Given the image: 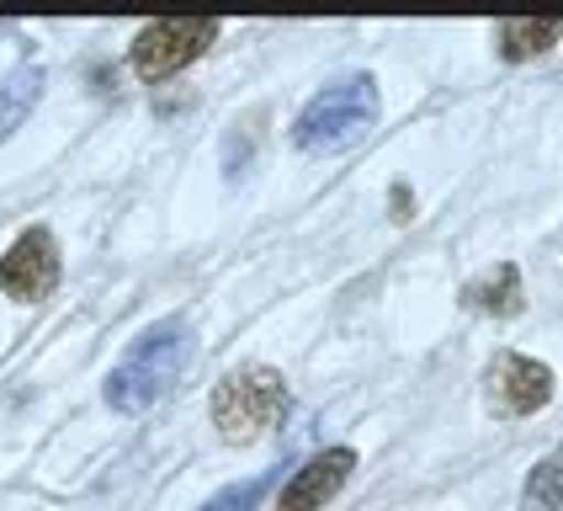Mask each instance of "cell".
Listing matches in <instances>:
<instances>
[{
	"instance_id": "6da1fadb",
	"label": "cell",
	"mask_w": 563,
	"mask_h": 511,
	"mask_svg": "<svg viewBox=\"0 0 563 511\" xmlns=\"http://www.w3.org/2000/svg\"><path fill=\"white\" fill-rule=\"evenodd\" d=\"M187 362H191V330L181 319H165L155 330H144L128 347L123 362L107 373V405L123 415L150 411L155 400H165L176 389V379L187 373Z\"/></svg>"
},
{
	"instance_id": "7a4b0ae2",
	"label": "cell",
	"mask_w": 563,
	"mask_h": 511,
	"mask_svg": "<svg viewBox=\"0 0 563 511\" xmlns=\"http://www.w3.org/2000/svg\"><path fill=\"white\" fill-rule=\"evenodd\" d=\"M373 123H377V80L373 75H345L335 86H324V91L298 112L292 144H298L303 155H330V150L356 144Z\"/></svg>"
},
{
	"instance_id": "3957f363",
	"label": "cell",
	"mask_w": 563,
	"mask_h": 511,
	"mask_svg": "<svg viewBox=\"0 0 563 511\" xmlns=\"http://www.w3.org/2000/svg\"><path fill=\"white\" fill-rule=\"evenodd\" d=\"M287 415V383L272 368H234L213 389V426L223 443H255Z\"/></svg>"
},
{
	"instance_id": "277c9868",
	"label": "cell",
	"mask_w": 563,
	"mask_h": 511,
	"mask_svg": "<svg viewBox=\"0 0 563 511\" xmlns=\"http://www.w3.org/2000/svg\"><path fill=\"white\" fill-rule=\"evenodd\" d=\"M219 37L213 17H165L133 37V75L139 80H165L176 69H187L191 59L208 54V43Z\"/></svg>"
},
{
	"instance_id": "5b68a950",
	"label": "cell",
	"mask_w": 563,
	"mask_h": 511,
	"mask_svg": "<svg viewBox=\"0 0 563 511\" xmlns=\"http://www.w3.org/2000/svg\"><path fill=\"white\" fill-rule=\"evenodd\" d=\"M59 240L43 229V224H32L22 229L5 256H0V293H11V298H22V304H37V298H48L54 287H59Z\"/></svg>"
},
{
	"instance_id": "8992f818",
	"label": "cell",
	"mask_w": 563,
	"mask_h": 511,
	"mask_svg": "<svg viewBox=\"0 0 563 511\" xmlns=\"http://www.w3.org/2000/svg\"><path fill=\"white\" fill-rule=\"evenodd\" d=\"M553 400V368L521 357V351H500L489 362V411L495 415H537Z\"/></svg>"
},
{
	"instance_id": "52a82bcc",
	"label": "cell",
	"mask_w": 563,
	"mask_h": 511,
	"mask_svg": "<svg viewBox=\"0 0 563 511\" xmlns=\"http://www.w3.org/2000/svg\"><path fill=\"white\" fill-rule=\"evenodd\" d=\"M351 469H356V453H351V447H324V453H313L309 464L292 469V479L282 485L277 511H319L345 479H351Z\"/></svg>"
},
{
	"instance_id": "ba28073f",
	"label": "cell",
	"mask_w": 563,
	"mask_h": 511,
	"mask_svg": "<svg viewBox=\"0 0 563 511\" xmlns=\"http://www.w3.org/2000/svg\"><path fill=\"white\" fill-rule=\"evenodd\" d=\"M521 272L510 267V261H500L489 278H478V283L463 287V304L468 309H484V315H521Z\"/></svg>"
},
{
	"instance_id": "9c48e42d",
	"label": "cell",
	"mask_w": 563,
	"mask_h": 511,
	"mask_svg": "<svg viewBox=\"0 0 563 511\" xmlns=\"http://www.w3.org/2000/svg\"><path fill=\"white\" fill-rule=\"evenodd\" d=\"M500 54L510 64H527L537 59V54H548V43L559 37V22L553 17H510V22H500Z\"/></svg>"
},
{
	"instance_id": "30bf717a",
	"label": "cell",
	"mask_w": 563,
	"mask_h": 511,
	"mask_svg": "<svg viewBox=\"0 0 563 511\" xmlns=\"http://www.w3.org/2000/svg\"><path fill=\"white\" fill-rule=\"evenodd\" d=\"M37 96H43V69H37V64L11 69V80L0 86V139H5L11 128H22V118L37 107Z\"/></svg>"
},
{
	"instance_id": "8fae6325",
	"label": "cell",
	"mask_w": 563,
	"mask_h": 511,
	"mask_svg": "<svg viewBox=\"0 0 563 511\" xmlns=\"http://www.w3.org/2000/svg\"><path fill=\"white\" fill-rule=\"evenodd\" d=\"M521 511H563V447L559 453H548L532 475H527Z\"/></svg>"
},
{
	"instance_id": "7c38bea8",
	"label": "cell",
	"mask_w": 563,
	"mask_h": 511,
	"mask_svg": "<svg viewBox=\"0 0 563 511\" xmlns=\"http://www.w3.org/2000/svg\"><path fill=\"white\" fill-rule=\"evenodd\" d=\"M277 485V469H266V475H251V479H240V485H229V490H219L208 507H197V511H255L261 507V496Z\"/></svg>"
},
{
	"instance_id": "4fadbf2b",
	"label": "cell",
	"mask_w": 563,
	"mask_h": 511,
	"mask_svg": "<svg viewBox=\"0 0 563 511\" xmlns=\"http://www.w3.org/2000/svg\"><path fill=\"white\" fill-rule=\"evenodd\" d=\"M409 214H415V197L405 187H394V219H409Z\"/></svg>"
}]
</instances>
